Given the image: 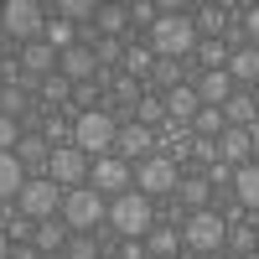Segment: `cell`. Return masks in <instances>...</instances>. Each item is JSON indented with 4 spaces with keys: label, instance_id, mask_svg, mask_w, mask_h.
<instances>
[{
    "label": "cell",
    "instance_id": "6da1fadb",
    "mask_svg": "<svg viewBox=\"0 0 259 259\" xmlns=\"http://www.w3.org/2000/svg\"><path fill=\"white\" fill-rule=\"evenodd\" d=\"M156 26H150V52L156 57H192L197 52V26H192V16H182V6H156Z\"/></svg>",
    "mask_w": 259,
    "mask_h": 259
},
{
    "label": "cell",
    "instance_id": "7a4b0ae2",
    "mask_svg": "<svg viewBox=\"0 0 259 259\" xmlns=\"http://www.w3.org/2000/svg\"><path fill=\"white\" fill-rule=\"evenodd\" d=\"M182 244L192 249V254H223V244H228V218L218 207H202V212H192V218L182 223Z\"/></svg>",
    "mask_w": 259,
    "mask_h": 259
},
{
    "label": "cell",
    "instance_id": "3957f363",
    "mask_svg": "<svg viewBox=\"0 0 259 259\" xmlns=\"http://www.w3.org/2000/svg\"><path fill=\"white\" fill-rule=\"evenodd\" d=\"M114 135H119V124L104 109H89V114L73 119V150H83V156H94V161H104L114 150Z\"/></svg>",
    "mask_w": 259,
    "mask_h": 259
},
{
    "label": "cell",
    "instance_id": "277c9868",
    "mask_svg": "<svg viewBox=\"0 0 259 259\" xmlns=\"http://www.w3.org/2000/svg\"><path fill=\"white\" fill-rule=\"evenodd\" d=\"M109 223H114V233H124V239H145V233L156 228L150 197L145 192H119V197H109Z\"/></svg>",
    "mask_w": 259,
    "mask_h": 259
},
{
    "label": "cell",
    "instance_id": "5b68a950",
    "mask_svg": "<svg viewBox=\"0 0 259 259\" xmlns=\"http://www.w3.org/2000/svg\"><path fill=\"white\" fill-rule=\"evenodd\" d=\"M62 223L73 233H94L99 223H109V202L94 187H73V192H62Z\"/></svg>",
    "mask_w": 259,
    "mask_h": 259
},
{
    "label": "cell",
    "instance_id": "8992f818",
    "mask_svg": "<svg viewBox=\"0 0 259 259\" xmlns=\"http://www.w3.org/2000/svg\"><path fill=\"white\" fill-rule=\"evenodd\" d=\"M47 16H52V6H36V0H6V6H0V31L21 36V41H41Z\"/></svg>",
    "mask_w": 259,
    "mask_h": 259
},
{
    "label": "cell",
    "instance_id": "52a82bcc",
    "mask_svg": "<svg viewBox=\"0 0 259 259\" xmlns=\"http://www.w3.org/2000/svg\"><path fill=\"white\" fill-rule=\"evenodd\" d=\"M135 192H145V197H171L177 192V182H182V166L171 161V156H145L140 161V171H135Z\"/></svg>",
    "mask_w": 259,
    "mask_h": 259
},
{
    "label": "cell",
    "instance_id": "ba28073f",
    "mask_svg": "<svg viewBox=\"0 0 259 259\" xmlns=\"http://www.w3.org/2000/svg\"><path fill=\"white\" fill-rule=\"evenodd\" d=\"M21 212H26V218L31 223H47L52 218V212H62V187L52 182V177H41V182H31L26 177V187H21Z\"/></svg>",
    "mask_w": 259,
    "mask_h": 259
},
{
    "label": "cell",
    "instance_id": "9c48e42d",
    "mask_svg": "<svg viewBox=\"0 0 259 259\" xmlns=\"http://www.w3.org/2000/svg\"><path fill=\"white\" fill-rule=\"evenodd\" d=\"M89 187L99 192V197H119V192H130V161L119 156H104L89 166Z\"/></svg>",
    "mask_w": 259,
    "mask_h": 259
},
{
    "label": "cell",
    "instance_id": "30bf717a",
    "mask_svg": "<svg viewBox=\"0 0 259 259\" xmlns=\"http://www.w3.org/2000/svg\"><path fill=\"white\" fill-rule=\"evenodd\" d=\"M47 177L57 182V187H83L89 182V156L83 150H73V145H62V150H52V161H47Z\"/></svg>",
    "mask_w": 259,
    "mask_h": 259
},
{
    "label": "cell",
    "instance_id": "8fae6325",
    "mask_svg": "<svg viewBox=\"0 0 259 259\" xmlns=\"http://www.w3.org/2000/svg\"><path fill=\"white\" fill-rule=\"evenodd\" d=\"M114 150H119V161H145L156 150V130H145L140 119H124L114 135Z\"/></svg>",
    "mask_w": 259,
    "mask_h": 259
},
{
    "label": "cell",
    "instance_id": "7c38bea8",
    "mask_svg": "<svg viewBox=\"0 0 259 259\" xmlns=\"http://www.w3.org/2000/svg\"><path fill=\"white\" fill-rule=\"evenodd\" d=\"M57 73L68 78V83H94V73H99V57H94V47L73 41L68 52H57Z\"/></svg>",
    "mask_w": 259,
    "mask_h": 259
},
{
    "label": "cell",
    "instance_id": "4fadbf2b",
    "mask_svg": "<svg viewBox=\"0 0 259 259\" xmlns=\"http://www.w3.org/2000/svg\"><path fill=\"white\" fill-rule=\"evenodd\" d=\"M218 161H228V166H249V161H254V135L228 124L223 135H218Z\"/></svg>",
    "mask_w": 259,
    "mask_h": 259
},
{
    "label": "cell",
    "instance_id": "5bb4252c",
    "mask_svg": "<svg viewBox=\"0 0 259 259\" xmlns=\"http://www.w3.org/2000/svg\"><path fill=\"white\" fill-rule=\"evenodd\" d=\"M177 197L192 207V212H202L212 207V182H207V171H187V177L177 182Z\"/></svg>",
    "mask_w": 259,
    "mask_h": 259
},
{
    "label": "cell",
    "instance_id": "9a60e30c",
    "mask_svg": "<svg viewBox=\"0 0 259 259\" xmlns=\"http://www.w3.org/2000/svg\"><path fill=\"white\" fill-rule=\"evenodd\" d=\"M197 99L207 104V109H223V104L233 99V78H228V68H218V73H202V78H197Z\"/></svg>",
    "mask_w": 259,
    "mask_h": 259
},
{
    "label": "cell",
    "instance_id": "2e32d148",
    "mask_svg": "<svg viewBox=\"0 0 259 259\" xmlns=\"http://www.w3.org/2000/svg\"><path fill=\"white\" fill-rule=\"evenodd\" d=\"M233 197H239V207L259 212V161H249V166H233Z\"/></svg>",
    "mask_w": 259,
    "mask_h": 259
},
{
    "label": "cell",
    "instance_id": "e0dca14e",
    "mask_svg": "<svg viewBox=\"0 0 259 259\" xmlns=\"http://www.w3.org/2000/svg\"><path fill=\"white\" fill-rule=\"evenodd\" d=\"M228 78H233V89L239 83H259V47H233L228 52Z\"/></svg>",
    "mask_w": 259,
    "mask_h": 259
},
{
    "label": "cell",
    "instance_id": "ac0fdd59",
    "mask_svg": "<svg viewBox=\"0 0 259 259\" xmlns=\"http://www.w3.org/2000/svg\"><path fill=\"white\" fill-rule=\"evenodd\" d=\"M161 99H166V119H187V124H192V114L202 109V99H197L192 83H182V89H171V94H161Z\"/></svg>",
    "mask_w": 259,
    "mask_h": 259
},
{
    "label": "cell",
    "instance_id": "d6986e66",
    "mask_svg": "<svg viewBox=\"0 0 259 259\" xmlns=\"http://www.w3.org/2000/svg\"><path fill=\"white\" fill-rule=\"evenodd\" d=\"M21 187H26V166L16 161V150H0V202L21 197Z\"/></svg>",
    "mask_w": 259,
    "mask_h": 259
},
{
    "label": "cell",
    "instance_id": "ffe728a7",
    "mask_svg": "<svg viewBox=\"0 0 259 259\" xmlns=\"http://www.w3.org/2000/svg\"><path fill=\"white\" fill-rule=\"evenodd\" d=\"M21 68H26L31 78H52V68H57V52L47 47V41H26V52H21Z\"/></svg>",
    "mask_w": 259,
    "mask_h": 259
},
{
    "label": "cell",
    "instance_id": "44dd1931",
    "mask_svg": "<svg viewBox=\"0 0 259 259\" xmlns=\"http://www.w3.org/2000/svg\"><path fill=\"white\" fill-rule=\"evenodd\" d=\"M223 119H228L233 130H249V135H254V94H239V89H233V99L223 104Z\"/></svg>",
    "mask_w": 259,
    "mask_h": 259
},
{
    "label": "cell",
    "instance_id": "7402d4cb",
    "mask_svg": "<svg viewBox=\"0 0 259 259\" xmlns=\"http://www.w3.org/2000/svg\"><path fill=\"white\" fill-rule=\"evenodd\" d=\"M31 239H36V254H62V249H68V223H36V233H31Z\"/></svg>",
    "mask_w": 259,
    "mask_h": 259
},
{
    "label": "cell",
    "instance_id": "603a6c76",
    "mask_svg": "<svg viewBox=\"0 0 259 259\" xmlns=\"http://www.w3.org/2000/svg\"><path fill=\"white\" fill-rule=\"evenodd\" d=\"M177 249H182V233H177V228H150V233H145V254H150V259H171Z\"/></svg>",
    "mask_w": 259,
    "mask_h": 259
},
{
    "label": "cell",
    "instance_id": "cb8c5ba5",
    "mask_svg": "<svg viewBox=\"0 0 259 259\" xmlns=\"http://www.w3.org/2000/svg\"><path fill=\"white\" fill-rule=\"evenodd\" d=\"M223 130H228V119H223V109H207V104H202V109L192 114V135H197V140H218Z\"/></svg>",
    "mask_w": 259,
    "mask_h": 259
},
{
    "label": "cell",
    "instance_id": "d4e9b609",
    "mask_svg": "<svg viewBox=\"0 0 259 259\" xmlns=\"http://www.w3.org/2000/svg\"><path fill=\"white\" fill-rule=\"evenodd\" d=\"M94 26H99L104 36H119V41H124V26H130V11H124V6H99Z\"/></svg>",
    "mask_w": 259,
    "mask_h": 259
},
{
    "label": "cell",
    "instance_id": "484cf974",
    "mask_svg": "<svg viewBox=\"0 0 259 259\" xmlns=\"http://www.w3.org/2000/svg\"><path fill=\"white\" fill-rule=\"evenodd\" d=\"M16 161L31 171V166H47V161H52V150H47V140H36V135H21V145H16Z\"/></svg>",
    "mask_w": 259,
    "mask_h": 259
},
{
    "label": "cell",
    "instance_id": "4316f807",
    "mask_svg": "<svg viewBox=\"0 0 259 259\" xmlns=\"http://www.w3.org/2000/svg\"><path fill=\"white\" fill-rule=\"evenodd\" d=\"M197 62H202V73L228 68V41H197Z\"/></svg>",
    "mask_w": 259,
    "mask_h": 259
},
{
    "label": "cell",
    "instance_id": "83f0119b",
    "mask_svg": "<svg viewBox=\"0 0 259 259\" xmlns=\"http://www.w3.org/2000/svg\"><path fill=\"white\" fill-rule=\"evenodd\" d=\"M156 68V52L150 47H124V78H145Z\"/></svg>",
    "mask_w": 259,
    "mask_h": 259
},
{
    "label": "cell",
    "instance_id": "f1b7e54d",
    "mask_svg": "<svg viewBox=\"0 0 259 259\" xmlns=\"http://www.w3.org/2000/svg\"><path fill=\"white\" fill-rule=\"evenodd\" d=\"M192 26H197V31H207V41H218V31L228 26V16H223V6H202Z\"/></svg>",
    "mask_w": 259,
    "mask_h": 259
},
{
    "label": "cell",
    "instance_id": "f546056e",
    "mask_svg": "<svg viewBox=\"0 0 259 259\" xmlns=\"http://www.w3.org/2000/svg\"><path fill=\"white\" fill-rule=\"evenodd\" d=\"M47 47H52V52H68V47H73V26H68L62 16H47Z\"/></svg>",
    "mask_w": 259,
    "mask_h": 259
},
{
    "label": "cell",
    "instance_id": "4dcf8cb0",
    "mask_svg": "<svg viewBox=\"0 0 259 259\" xmlns=\"http://www.w3.org/2000/svg\"><path fill=\"white\" fill-rule=\"evenodd\" d=\"M41 99H47V104H68V99H73V83L62 78V73H52V78H41Z\"/></svg>",
    "mask_w": 259,
    "mask_h": 259
},
{
    "label": "cell",
    "instance_id": "1f68e13d",
    "mask_svg": "<svg viewBox=\"0 0 259 259\" xmlns=\"http://www.w3.org/2000/svg\"><path fill=\"white\" fill-rule=\"evenodd\" d=\"M114 99L124 104L130 114H135V109H140V99H145V94H140V78H114Z\"/></svg>",
    "mask_w": 259,
    "mask_h": 259
},
{
    "label": "cell",
    "instance_id": "d6a6232c",
    "mask_svg": "<svg viewBox=\"0 0 259 259\" xmlns=\"http://www.w3.org/2000/svg\"><path fill=\"white\" fill-rule=\"evenodd\" d=\"M135 119H140L145 130L156 124V119H166V99H161V94H145V99H140V109H135Z\"/></svg>",
    "mask_w": 259,
    "mask_h": 259
},
{
    "label": "cell",
    "instance_id": "836d02e7",
    "mask_svg": "<svg viewBox=\"0 0 259 259\" xmlns=\"http://www.w3.org/2000/svg\"><path fill=\"white\" fill-rule=\"evenodd\" d=\"M62 259H99L94 233H73V239H68V249H62Z\"/></svg>",
    "mask_w": 259,
    "mask_h": 259
},
{
    "label": "cell",
    "instance_id": "e575fe53",
    "mask_svg": "<svg viewBox=\"0 0 259 259\" xmlns=\"http://www.w3.org/2000/svg\"><path fill=\"white\" fill-rule=\"evenodd\" d=\"M94 57H99V62H124V41H119V36H99V41H94Z\"/></svg>",
    "mask_w": 259,
    "mask_h": 259
},
{
    "label": "cell",
    "instance_id": "d590c367",
    "mask_svg": "<svg viewBox=\"0 0 259 259\" xmlns=\"http://www.w3.org/2000/svg\"><path fill=\"white\" fill-rule=\"evenodd\" d=\"M0 114L21 119V114H26V94H21V89H0Z\"/></svg>",
    "mask_w": 259,
    "mask_h": 259
},
{
    "label": "cell",
    "instance_id": "8d00e7d4",
    "mask_svg": "<svg viewBox=\"0 0 259 259\" xmlns=\"http://www.w3.org/2000/svg\"><path fill=\"white\" fill-rule=\"evenodd\" d=\"M150 73H156V83H161L166 94H171V89H182V68H177V62H156Z\"/></svg>",
    "mask_w": 259,
    "mask_h": 259
},
{
    "label": "cell",
    "instance_id": "74e56055",
    "mask_svg": "<svg viewBox=\"0 0 259 259\" xmlns=\"http://www.w3.org/2000/svg\"><path fill=\"white\" fill-rule=\"evenodd\" d=\"M16 145H21V119L0 114V150H16Z\"/></svg>",
    "mask_w": 259,
    "mask_h": 259
},
{
    "label": "cell",
    "instance_id": "f35d334b",
    "mask_svg": "<svg viewBox=\"0 0 259 259\" xmlns=\"http://www.w3.org/2000/svg\"><path fill=\"white\" fill-rule=\"evenodd\" d=\"M124 11H130V21H135V26H156V16H161L150 0H135V6H124Z\"/></svg>",
    "mask_w": 259,
    "mask_h": 259
},
{
    "label": "cell",
    "instance_id": "ab89813d",
    "mask_svg": "<svg viewBox=\"0 0 259 259\" xmlns=\"http://www.w3.org/2000/svg\"><path fill=\"white\" fill-rule=\"evenodd\" d=\"M31 233H36V223L26 218V212H16V218L6 223V239H31Z\"/></svg>",
    "mask_w": 259,
    "mask_h": 259
},
{
    "label": "cell",
    "instance_id": "60d3db41",
    "mask_svg": "<svg viewBox=\"0 0 259 259\" xmlns=\"http://www.w3.org/2000/svg\"><path fill=\"white\" fill-rule=\"evenodd\" d=\"M244 36H249V47H259V0L249 6V16H244Z\"/></svg>",
    "mask_w": 259,
    "mask_h": 259
},
{
    "label": "cell",
    "instance_id": "b9f144b4",
    "mask_svg": "<svg viewBox=\"0 0 259 259\" xmlns=\"http://www.w3.org/2000/svg\"><path fill=\"white\" fill-rule=\"evenodd\" d=\"M89 99H99V83H73V104H83V114H89Z\"/></svg>",
    "mask_w": 259,
    "mask_h": 259
},
{
    "label": "cell",
    "instance_id": "7bdbcfd3",
    "mask_svg": "<svg viewBox=\"0 0 259 259\" xmlns=\"http://www.w3.org/2000/svg\"><path fill=\"white\" fill-rule=\"evenodd\" d=\"M228 239H233V249H254L259 228H228Z\"/></svg>",
    "mask_w": 259,
    "mask_h": 259
},
{
    "label": "cell",
    "instance_id": "ee69618b",
    "mask_svg": "<svg viewBox=\"0 0 259 259\" xmlns=\"http://www.w3.org/2000/svg\"><path fill=\"white\" fill-rule=\"evenodd\" d=\"M119 259H150V254H145V239H124V249H119Z\"/></svg>",
    "mask_w": 259,
    "mask_h": 259
},
{
    "label": "cell",
    "instance_id": "f6af8a7d",
    "mask_svg": "<svg viewBox=\"0 0 259 259\" xmlns=\"http://www.w3.org/2000/svg\"><path fill=\"white\" fill-rule=\"evenodd\" d=\"M0 259H11V239H6V228H0Z\"/></svg>",
    "mask_w": 259,
    "mask_h": 259
},
{
    "label": "cell",
    "instance_id": "bcb514c9",
    "mask_svg": "<svg viewBox=\"0 0 259 259\" xmlns=\"http://www.w3.org/2000/svg\"><path fill=\"white\" fill-rule=\"evenodd\" d=\"M212 259H244V254H228V249H223V254H212Z\"/></svg>",
    "mask_w": 259,
    "mask_h": 259
},
{
    "label": "cell",
    "instance_id": "7dc6e473",
    "mask_svg": "<svg viewBox=\"0 0 259 259\" xmlns=\"http://www.w3.org/2000/svg\"><path fill=\"white\" fill-rule=\"evenodd\" d=\"M254 109H259V83H254Z\"/></svg>",
    "mask_w": 259,
    "mask_h": 259
},
{
    "label": "cell",
    "instance_id": "c3c4849f",
    "mask_svg": "<svg viewBox=\"0 0 259 259\" xmlns=\"http://www.w3.org/2000/svg\"><path fill=\"white\" fill-rule=\"evenodd\" d=\"M254 161H259V135H254Z\"/></svg>",
    "mask_w": 259,
    "mask_h": 259
},
{
    "label": "cell",
    "instance_id": "681fc988",
    "mask_svg": "<svg viewBox=\"0 0 259 259\" xmlns=\"http://www.w3.org/2000/svg\"><path fill=\"white\" fill-rule=\"evenodd\" d=\"M41 259H62V254H41Z\"/></svg>",
    "mask_w": 259,
    "mask_h": 259
},
{
    "label": "cell",
    "instance_id": "f907efd6",
    "mask_svg": "<svg viewBox=\"0 0 259 259\" xmlns=\"http://www.w3.org/2000/svg\"><path fill=\"white\" fill-rule=\"evenodd\" d=\"M0 89H6V78H0Z\"/></svg>",
    "mask_w": 259,
    "mask_h": 259
}]
</instances>
